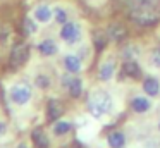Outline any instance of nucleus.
I'll list each match as a JSON object with an SVG mask.
<instances>
[{"label": "nucleus", "instance_id": "obj_16", "mask_svg": "<svg viewBox=\"0 0 160 148\" xmlns=\"http://www.w3.org/2000/svg\"><path fill=\"white\" fill-rule=\"evenodd\" d=\"M64 65H66V69L69 72H79L81 60L76 55H67V57H64Z\"/></svg>", "mask_w": 160, "mask_h": 148}, {"label": "nucleus", "instance_id": "obj_12", "mask_svg": "<svg viewBox=\"0 0 160 148\" xmlns=\"http://www.w3.org/2000/svg\"><path fill=\"white\" fill-rule=\"evenodd\" d=\"M38 50H40V54H42V55H47V57H50V55H55L59 48H57L55 41L45 40V41H42V43L38 45Z\"/></svg>", "mask_w": 160, "mask_h": 148}, {"label": "nucleus", "instance_id": "obj_10", "mask_svg": "<svg viewBox=\"0 0 160 148\" xmlns=\"http://www.w3.org/2000/svg\"><path fill=\"white\" fill-rule=\"evenodd\" d=\"M115 72V65L112 60H105L103 64L100 65V71H98V78L102 79V81H108V79L114 76Z\"/></svg>", "mask_w": 160, "mask_h": 148}, {"label": "nucleus", "instance_id": "obj_21", "mask_svg": "<svg viewBox=\"0 0 160 148\" xmlns=\"http://www.w3.org/2000/svg\"><path fill=\"white\" fill-rule=\"evenodd\" d=\"M69 131H71V124L64 122V120H59V122H55V126H53V134H57V136H64V134H67Z\"/></svg>", "mask_w": 160, "mask_h": 148}, {"label": "nucleus", "instance_id": "obj_14", "mask_svg": "<svg viewBox=\"0 0 160 148\" xmlns=\"http://www.w3.org/2000/svg\"><path fill=\"white\" fill-rule=\"evenodd\" d=\"M131 107H132V110H134V112L141 114V112H146V110L152 107V103H150V100L143 98V96H136V98L131 102Z\"/></svg>", "mask_w": 160, "mask_h": 148}, {"label": "nucleus", "instance_id": "obj_11", "mask_svg": "<svg viewBox=\"0 0 160 148\" xmlns=\"http://www.w3.org/2000/svg\"><path fill=\"white\" fill-rule=\"evenodd\" d=\"M143 89H145L146 95L155 96V95H158V91H160V84L155 78H146L145 81H143Z\"/></svg>", "mask_w": 160, "mask_h": 148}, {"label": "nucleus", "instance_id": "obj_8", "mask_svg": "<svg viewBox=\"0 0 160 148\" xmlns=\"http://www.w3.org/2000/svg\"><path fill=\"white\" fill-rule=\"evenodd\" d=\"M31 140H33V143H35L36 148H48L50 146L48 136H47V134L43 133V129H40V127H35V129L31 131Z\"/></svg>", "mask_w": 160, "mask_h": 148}, {"label": "nucleus", "instance_id": "obj_1", "mask_svg": "<svg viewBox=\"0 0 160 148\" xmlns=\"http://www.w3.org/2000/svg\"><path fill=\"white\" fill-rule=\"evenodd\" d=\"M112 107H114V102H112V96L107 91H95L93 95H90L88 109H90L91 115L102 117L110 112Z\"/></svg>", "mask_w": 160, "mask_h": 148}, {"label": "nucleus", "instance_id": "obj_18", "mask_svg": "<svg viewBox=\"0 0 160 148\" xmlns=\"http://www.w3.org/2000/svg\"><path fill=\"white\" fill-rule=\"evenodd\" d=\"M50 17H52V10L47 5H40L38 9L35 10V19L40 21V23H48Z\"/></svg>", "mask_w": 160, "mask_h": 148}, {"label": "nucleus", "instance_id": "obj_17", "mask_svg": "<svg viewBox=\"0 0 160 148\" xmlns=\"http://www.w3.org/2000/svg\"><path fill=\"white\" fill-rule=\"evenodd\" d=\"M67 88H69V95L72 96V98H79L81 93H83V83H81V79L74 78V79H71Z\"/></svg>", "mask_w": 160, "mask_h": 148}, {"label": "nucleus", "instance_id": "obj_22", "mask_svg": "<svg viewBox=\"0 0 160 148\" xmlns=\"http://www.w3.org/2000/svg\"><path fill=\"white\" fill-rule=\"evenodd\" d=\"M150 62L155 67H160V48H153L152 54H150Z\"/></svg>", "mask_w": 160, "mask_h": 148}, {"label": "nucleus", "instance_id": "obj_26", "mask_svg": "<svg viewBox=\"0 0 160 148\" xmlns=\"http://www.w3.org/2000/svg\"><path fill=\"white\" fill-rule=\"evenodd\" d=\"M18 148H28V146H26V145H19Z\"/></svg>", "mask_w": 160, "mask_h": 148}, {"label": "nucleus", "instance_id": "obj_27", "mask_svg": "<svg viewBox=\"0 0 160 148\" xmlns=\"http://www.w3.org/2000/svg\"><path fill=\"white\" fill-rule=\"evenodd\" d=\"M158 127H160V124H158Z\"/></svg>", "mask_w": 160, "mask_h": 148}, {"label": "nucleus", "instance_id": "obj_3", "mask_svg": "<svg viewBox=\"0 0 160 148\" xmlns=\"http://www.w3.org/2000/svg\"><path fill=\"white\" fill-rule=\"evenodd\" d=\"M28 59H29V47L26 43H16L12 47L11 57H9L12 67H21V65H24L28 62Z\"/></svg>", "mask_w": 160, "mask_h": 148}, {"label": "nucleus", "instance_id": "obj_4", "mask_svg": "<svg viewBox=\"0 0 160 148\" xmlns=\"http://www.w3.org/2000/svg\"><path fill=\"white\" fill-rule=\"evenodd\" d=\"M33 91H31V86L28 84V83H18V84L12 86L11 89V98L14 103H18V105H24V103L29 102V98H31Z\"/></svg>", "mask_w": 160, "mask_h": 148}, {"label": "nucleus", "instance_id": "obj_24", "mask_svg": "<svg viewBox=\"0 0 160 148\" xmlns=\"http://www.w3.org/2000/svg\"><path fill=\"white\" fill-rule=\"evenodd\" d=\"M55 21H57V23H60V24H66V23H67V14H66V10L57 9V10H55Z\"/></svg>", "mask_w": 160, "mask_h": 148}, {"label": "nucleus", "instance_id": "obj_6", "mask_svg": "<svg viewBox=\"0 0 160 148\" xmlns=\"http://www.w3.org/2000/svg\"><path fill=\"white\" fill-rule=\"evenodd\" d=\"M107 36L110 38V40L114 41H122L126 40V36H128V29H126L124 24H112L110 28L107 29Z\"/></svg>", "mask_w": 160, "mask_h": 148}, {"label": "nucleus", "instance_id": "obj_25", "mask_svg": "<svg viewBox=\"0 0 160 148\" xmlns=\"http://www.w3.org/2000/svg\"><path fill=\"white\" fill-rule=\"evenodd\" d=\"M2 134H5V124L4 122H0V136Z\"/></svg>", "mask_w": 160, "mask_h": 148}, {"label": "nucleus", "instance_id": "obj_23", "mask_svg": "<svg viewBox=\"0 0 160 148\" xmlns=\"http://www.w3.org/2000/svg\"><path fill=\"white\" fill-rule=\"evenodd\" d=\"M48 84H50V79L47 78L45 74H40L38 78H36V86H40V88H48Z\"/></svg>", "mask_w": 160, "mask_h": 148}, {"label": "nucleus", "instance_id": "obj_9", "mask_svg": "<svg viewBox=\"0 0 160 148\" xmlns=\"http://www.w3.org/2000/svg\"><path fill=\"white\" fill-rule=\"evenodd\" d=\"M122 74L128 76V78H139V74H141V69H139L138 62L132 60V59H129V60H126L124 64H122Z\"/></svg>", "mask_w": 160, "mask_h": 148}, {"label": "nucleus", "instance_id": "obj_19", "mask_svg": "<svg viewBox=\"0 0 160 148\" xmlns=\"http://www.w3.org/2000/svg\"><path fill=\"white\" fill-rule=\"evenodd\" d=\"M93 43L98 50H102V48L107 45V33H103V31H95L93 33Z\"/></svg>", "mask_w": 160, "mask_h": 148}, {"label": "nucleus", "instance_id": "obj_15", "mask_svg": "<svg viewBox=\"0 0 160 148\" xmlns=\"http://www.w3.org/2000/svg\"><path fill=\"white\" fill-rule=\"evenodd\" d=\"M124 143H126L124 133H121V131H114V133L108 134V145H110L112 148H122Z\"/></svg>", "mask_w": 160, "mask_h": 148}, {"label": "nucleus", "instance_id": "obj_20", "mask_svg": "<svg viewBox=\"0 0 160 148\" xmlns=\"http://www.w3.org/2000/svg\"><path fill=\"white\" fill-rule=\"evenodd\" d=\"M22 29H24L26 34H35L36 29H38L36 21L31 19V17H24V21H22Z\"/></svg>", "mask_w": 160, "mask_h": 148}, {"label": "nucleus", "instance_id": "obj_13", "mask_svg": "<svg viewBox=\"0 0 160 148\" xmlns=\"http://www.w3.org/2000/svg\"><path fill=\"white\" fill-rule=\"evenodd\" d=\"M160 0H131V9H158Z\"/></svg>", "mask_w": 160, "mask_h": 148}, {"label": "nucleus", "instance_id": "obj_5", "mask_svg": "<svg viewBox=\"0 0 160 148\" xmlns=\"http://www.w3.org/2000/svg\"><path fill=\"white\" fill-rule=\"evenodd\" d=\"M81 36V29L78 24L74 23H66L62 24V31H60V38H62L64 41H69V43H74V41H78Z\"/></svg>", "mask_w": 160, "mask_h": 148}, {"label": "nucleus", "instance_id": "obj_7", "mask_svg": "<svg viewBox=\"0 0 160 148\" xmlns=\"http://www.w3.org/2000/svg\"><path fill=\"white\" fill-rule=\"evenodd\" d=\"M64 114V105L59 100H50L48 105H47V117L48 120H57L60 119V115Z\"/></svg>", "mask_w": 160, "mask_h": 148}, {"label": "nucleus", "instance_id": "obj_2", "mask_svg": "<svg viewBox=\"0 0 160 148\" xmlns=\"http://www.w3.org/2000/svg\"><path fill=\"white\" fill-rule=\"evenodd\" d=\"M131 19L139 26H152L160 19L158 9H131Z\"/></svg>", "mask_w": 160, "mask_h": 148}]
</instances>
